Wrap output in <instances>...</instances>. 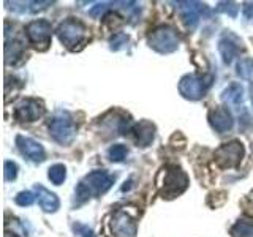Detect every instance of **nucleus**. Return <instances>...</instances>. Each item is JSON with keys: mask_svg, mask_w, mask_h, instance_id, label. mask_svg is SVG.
I'll use <instances>...</instances> for the list:
<instances>
[{"mask_svg": "<svg viewBox=\"0 0 253 237\" xmlns=\"http://www.w3.org/2000/svg\"><path fill=\"white\" fill-rule=\"evenodd\" d=\"M188 187L187 174L177 166H165L157 176V188L162 198L171 199L184 193Z\"/></svg>", "mask_w": 253, "mask_h": 237, "instance_id": "f257e3e1", "label": "nucleus"}, {"mask_svg": "<svg viewBox=\"0 0 253 237\" xmlns=\"http://www.w3.org/2000/svg\"><path fill=\"white\" fill-rule=\"evenodd\" d=\"M114 184V176L106 171H92L76 187V199L84 202L93 196L105 195Z\"/></svg>", "mask_w": 253, "mask_h": 237, "instance_id": "f03ea898", "label": "nucleus"}, {"mask_svg": "<svg viewBox=\"0 0 253 237\" xmlns=\"http://www.w3.org/2000/svg\"><path fill=\"white\" fill-rule=\"evenodd\" d=\"M147 43L154 51L160 54H171L179 49L180 38L176 29L169 26H160L154 29L147 37Z\"/></svg>", "mask_w": 253, "mask_h": 237, "instance_id": "7ed1b4c3", "label": "nucleus"}, {"mask_svg": "<svg viewBox=\"0 0 253 237\" xmlns=\"http://www.w3.org/2000/svg\"><path fill=\"white\" fill-rule=\"evenodd\" d=\"M55 34H57L63 46H67L71 51H75L78 44L85 43V40H87L85 26L81 21L73 19V18L63 21L57 27V32H55Z\"/></svg>", "mask_w": 253, "mask_h": 237, "instance_id": "20e7f679", "label": "nucleus"}, {"mask_svg": "<svg viewBox=\"0 0 253 237\" xmlns=\"http://www.w3.org/2000/svg\"><path fill=\"white\" fill-rule=\"evenodd\" d=\"M49 133L59 144L70 146L76 138V125L68 113H59L51 118Z\"/></svg>", "mask_w": 253, "mask_h": 237, "instance_id": "39448f33", "label": "nucleus"}, {"mask_svg": "<svg viewBox=\"0 0 253 237\" xmlns=\"http://www.w3.org/2000/svg\"><path fill=\"white\" fill-rule=\"evenodd\" d=\"M244 157V146L239 141H229L226 144H221L215 154H213V160L215 164L221 169H231L237 168L242 161Z\"/></svg>", "mask_w": 253, "mask_h": 237, "instance_id": "423d86ee", "label": "nucleus"}, {"mask_svg": "<svg viewBox=\"0 0 253 237\" xmlns=\"http://www.w3.org/2000/svg\"><path fill=\"white\" fill-rule=\"evenodd\" d=\"M212 76H196V75H187L180 79L179 82V92L184 98L196 101L204 97L211 87Z\"/></svg>", "mask_w": 253, "mask_h": 237, "instance_id": "0eeeda50", "label": "nucleus"}, {"mask_svg": "<svg viewBox=\"0 0 253 237\" xmlns=\"http://www.w3.org/2000/svg\"><path fill=\"white\" fill-rule=\"evenodd\" d=\"M27 37L29 41L34 44L35 49L38 51H46L51 44V37H52V27L51 24L44 19H38L30 22L27 29Z\"/></svg>", "mask_w": 253, "mask_h": 237, "instance_id": "6e6552de", "label": "nucleus"}, {"mask_svg": "<svg viewBox=\"0 0 253 237\" xmlns=\"http://www.w3.org/2000/svg\"><path fill=\"white\" fill-rule=\"evenodd\" d=\"M111 231L114 237H136V220L126 209H119L111 218Z\"/></svg>", "mask_w": 253, "mask_h": 237, "instance_id": "1a4fd4ad", "label": "nucleus"}, {"mask_svg": "<svg viewBox=\"0 0 253 237\" xmlns=\"http://www.w3.org/2000/svg\"><path fill=\"white\" fill-rule=\"evenodd\" d=\"M43 114H44L43 103L34 98L22 100L14 109V117L19 122H35L38 118H42Z\"/></svg>", "mask_w": 253, "mask_h": 237, "instance_id": "9d476101", "label": "nucleus"}, {"mask_svg": "<svg viewBox=\"0 0 253 237\" xmlns=\"http://www.w3.org/2000/svg\"><path fill=\"white\" fill-rule=\"evenodd\" d=\"M180 11V18L188 29H195L201 19V14L208 11L204 3L200 2H176Z\"/></svg>", "mask_w": 253, "mask_h": 237, "instance_id": "9b49d317", "label": "nucleus"}, {"mask_svg": "<svg viewBox=\"0 0 253 237\" xmlns=\"http://www.w3.org/2000/svg\"><path fill=\"white\" fill-rule=\"evenodd\" d=\"M16 146H18V149L21 150V154L24 157H27L30 161L42 163L44 160V157H46L44 149L35 139L21 136V134H19V136H16Z\"/></svg>", "mask_w": 253, "mask_h": 237, "instance_id": "f8f14e48", "label": "nucleus"}, {"mask_svg": "<svg viewBox=\"0 0 253 237\" xmlns=\"http://www.w3.org/2000/svg\"><path fill=\"white\" fill-rule=\"evenodd\" d=\"M241 49H242V41L234 34H231V32H228V34H225L220 38L218 51H220L221 59H223L226 65H229V63L233 62V59L239 54Z\"/></svg>", "mask_w": 253, "mask_h": 237, "instance_id": "ddd939ff", "label": "nucleus"}, {"mask_svg": "<svg viewBox=\"0 0 253 237\" xmlns=\"http://www.w3.org/2000/svg\"><path fill=\"white\" fill-rule=\"evenodd\" d=\"M209 122H211V126L217 133H226L233 128L234 118L231 113L228 111V108L220 106V108L212 109L209 113Z\"/></svg>", "mask_w": 253, "mask_h": 237, "instance_id": "4468645a", "label": "nucleus"}, {"mask_svg": "<svg viewBox=\"0 0 253 237\" xmlns=\"http://www.w3.org/2000/svg\"><path fill=\"white\" fill-rule=\"evenodd\" d=\"M133 133L139 147H147L155 138V126L149 120H141L133 126Z\"/></svg>", "mask_w": 253, "mask_h": 237, "instance_id": "2eb2a0df", "label": "nucleus"}, {"mask_svg": "<svg viewBox=\"0 0 253 237\" xmlns=\"http://www.w3.org/2000/svg\"><path fill=\"white\" fill-rule=\"evenodd\" d=\"M35 193L38 198V202L44 212H55L59 209V205H60L59 198L52 192H49L47 188H44L43 185H35Z\"/></svg>", "mask_w": 253, "mask_h": 237, "instance_id": "dca6fc26", "label": "nucleus"}, {"mask_svg": "<svg viewBox=\"0 0 253 237\" xmlns=\"http://www.w3.org/2000/svg\"><path fill=\"white\" fill-rule=\"evenodd\" d=\"M24 52V46L21 40H13L5 38V63L10 65V63H16V60L21 59V55Z\"/></svg>", "mask_w": 253, "mask_h": 237, "instance_id": "f3484780", "label": "nucleus"}, {"mask_svg": "<svg viewBox=\"0 0 253 237\" xmlns=\"http://www.w3.org/2000/svg\"><path fill=\"white\" fill-rule=\"evenodd\" d=\"M221 100L231 105H241L244 101V87L239 82L229 84L226 89L221 92Z\"/></svg>", "mask_w": 253, "mask_h": 237, "instance_id": "a211bd4d", "label": "nucleus"}, {"mask_svg": "<svg viewBox=\"0 0 253 237\" xmlns=\"http://www.w3.org/2000/svg\"><path fill=\"white\" fill-rule=\"evenodd\" d=\"M233 237H253V223L245 220H239L231 228Z\"/></svg>", "mask_w": 253, "mask_h": 237, "instance_id": "6ab92c4d", "label": "nucleus"}, {"mask_svg": "<svg viewBox=\"0 0 253 237\" xmlns=\"http://www.w3.org/2000/svg\"><path fill=\"white\" fill-rule=\"evenodd\" d=\"M237 75L244 79H252L253 78V59L252 57H244L237 60Z\"/></svg>", "mask_w": 253, "mask_h": 237, "instance_id": "aec40b11", "label": "nucleus"}, {"mask_svg": "<svg viewBox=\"0 0 253 237\" xmlns=\"http://www.w3.org/2000/svg\"><path fill=\"white\" fill-rule=\"evenodd\" d=\"M47 177L52 182L54 185H60L63 184V180L67 179V169L63 164H54L49 168V172H47Z\"/></svg>", "mask_w": 253, "mask_h": 237, "instance_id": "412c9836", "label": "nucleus"}, {"mask_svg": "<svg viewBox=\"0 0 253 237\" xmlns=\"http://www.w3.org/2000/svg\"><path fill=\"white\" fill-rule=\"evenodd\" d=\"M126 155H128V149H126L124 144H114V146H111L109 150H108L109 160L111 161H116V163L124 161Z\"/></svg>", "mask_w": 253, "mask_h": 237, "instance_id": "4be33fe9", "label": "nucleus"}, {"mask_svg": "<svg viewBox=\"0 0 253 237\" xmlns=\"http://www.w3.org/2000/svg\"><path fill=\"white\" fill-rule=\"evenodd\" d=\"M126 43H128V35H125V34H116L113 38L109 40V47L113 51H119V49H122V47H125Z\"/></svg>", "mask_w": 253, "mask_h": 237, "instance_id": "5701e85b", "label": "nucleus"}, {"mask_svg": "<svg viewBox=\"0 0 253 237\" xmlns=\"http://www.w3.org/2000/svg\"><path fill=\"white\" fill-rule=\"evenodd\" d=\"M217 10L228 14V16H231V18H236L237 13H239V6H237L234 2H218Z\"/></svg>", "mask_w": 253, "mask_h": 237, "instance_id": "b1692460", "label": "nucleus"}, {"mask_svg": "<svg viewBox=\"0 0 253 237\" xmlns=\"http://www.w3.org/2000/svg\"><path fill=\"white\" fill-rule=\"evenodd\" d=\"M14 201L18 205H21V207H27V205L34 204L35 196L32 192H21V193H18V196L14 198Z\"/></svg>", "mask_w": 253, "mask_h": 237, "instance_id": "393cba45", "label": "nucleus"}, {"mask_svg": "<svg viewBox=\"0 0 253 237\" xmlns=\"http://www.w3.org/2000/svg\"><path fill=\"white\" fill-rule=\"evenodd\" d=\"M103 22H105V26H106V27H109L111 30H116L117 27H121L122 24H124V21H122L121 16L113 14V13L106 14L105 18H103Z\"/></svg>", "mask_w": 253, "mask_h": 237, "instance_id": "a878e982", "label": "nucleus"}, {"mask_svg": "<svg viewBox=\"0 0 253 237\" xmlns=\"http://www.w3.org/2000/svg\"><path fill=\"white\" fill-rule=\"evenodd\" d=\"M3 176H5V180H14L16 176H18V166L13 161H5L3 164Z\"/></svg>", "mask_w": 253, "mask_h": 237, "instance_id": "bb28decb", "label": "nucleus"}, {"mask_svg": "<svg viewBox=\"0 0 253 237\" xmlns=\"http://www.w3.org/2000/svg\"><path fill=\"white\" fill-rule=\"evenodd\" d=\"M73 229H75V234L78 237H95L93 231L85 225H81V223H75L73 225Z\"/></svg>", "mask_w": 253, "mask_h": 237, "instance_id": "cd10ccee", "label": "nucleus"}, {"mask_svg": "<svg viewBox=\"0 0 253 237\" xmlns=\"http://www.w3.org/2000/svg\"><path fill=\"white\" fill-rule=\"evenodd\" d=\"M49 5H52V2H29L27 11L29 13H37V11L44 10V8L49 6Z\"/></svg>", "mask_w": 253, "mask_h": 237, "instance_id": "c85d7f7f", "label": "nucleus"}, {"mask_svg": "<svg viewBox=\"0 0 253 237\" xmlns=\"http://www.w3.org/2000/svg\"><path fill=\"white\" fill-rule=\"evenodd\" d=\"M108 2H103V3H97L93 8H90V16H93V18H98V16L101 14V13H105L106 10H108Z\"/></svg>", "mask_w": 253, "mask_h": 237, "instance_id": "c756f323", "label": "nucleus"}, {"mask_svg": "<svg viewBox=\"0 0 253 237\" xmlns=\"http://www.w3.org/2000/svg\"><path fill=\"white\" fill-rule=\"evenodd\" d=\"M242 11L245 14V18L250 19L252 16H253V2H245L244 3V8H242Z\"/></svg>", "mask_w": 253, "mask_h": 237, "instance_id": "7c9ffc66", "label": "nucleus"}, {"mask_svg": "<svg viewBox=\"0 0 253 237\" xmlns=\"http://www.w3.org/2000/svg\"><path fill=\"white\" fill-rule=\"evenodd\" d=\"M5 237H18V236H16V234H13V233H5Z\"/></svg>", "mask_w": 253, "mask_h": 237, "instance_id": "2f4dec72", "label": "nucleus"}, {"mask_svg": "<svg viewBox=\"0 0 253 237\" xmlns=\"http://www.w3.org/2000/svg\"><path fill=\"white\" fill-rule=\"evenodd\" d=\"M250 98H252V103H253V84L250 85Z\"/></svg>", "mask_w": 253, "mask_h": 237, "instance_id": "473e14b6", "label": "nucleus"}]
</instances>
